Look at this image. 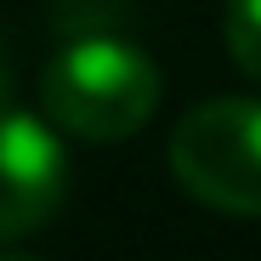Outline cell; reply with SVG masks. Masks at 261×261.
<instances>
[{
  "label": "cell",
  "instance_id": "obj_5",
  "mask_svg": "<svg viewBox=\"0 0 261 261\" xmlns=\"http://www.w3.org/2000/svg\"><path fill=\"white\" fill-rule=\"evenodd\" d=\"M6 97H12V57H6V46H0V108H6Z\"/></svg>",
  "mask_w": 261,
  "mask_h": 261
},
{
  "label": "cell",
  "instance_id": "obj_2",
  "mask_svg": "<svg viewBox=\"0 0 261 261\" xmlns=\"http://www.w3.org/2000/svg\"><path fill=\"white\" fill-rule=\"evenodd\" d=\"M170 176L222 216H261V97H210L170 130Z\"/></svg>",
  "mask_w": 261,
  "mask_h": 261
},
{
  "label": "cell",
  "instance_id": "obj_4",
  "mask_svg": "<svg viewBox=\"0 0 261 261\" xmlns=\"http://www.w3.org/2000/svg\"><path fill=\"white\" fill-rule=\"evenodd\" d=\"M222 40H227L233 68L261 85V0H227V12H222Z\"/></svg>",
  "mask_w": 261,
  "mask_h": 261
},
{
  "label": "cell",
  "instance_id": "obj_6",
  "mask_svg": "<svg viewBox=\"0 0 261 261\" xmlns=\"http://www.w3.org/2000/svg\"><path fill=\"white\" fill-rule=\"evenodd\" d=\"M0 261H34V255H0Z\"/></svg>",
  "mask_w": 261,
  "mask_h": 261
},
{
  "label": "cell",
  "instance_id": "obj_1",
  "mask_svg": "<svg viewBox=\"0 0 261 261\" xmlns=\"http://www.w3.org/2000/svg\"><path fill=\"white\" fill-rule=\"evenodd\" d=\"M165 97L159 63L119 34H80L40 74V108L57 137L125 142L153 119Z\"/></svg>",
  "mask_w": 261,
  "mask_h": 261
},
{
  "label": "cell",
  "instance_id": "obj_3",
  "mask_svg": "<svg viewBox=\"0 0 261 261\" xmlns=\"http://www.w3.org/2000/svg\"><path fill=\"white\" fill-rule=\"evenodd\" d=\"M68 199V148L63 137L23 108H0V244L51 227Z\"/></svg>",
  "mask_w": 261,
  "mask_h": 261
}]
</instances>
